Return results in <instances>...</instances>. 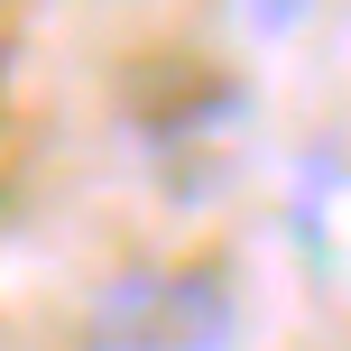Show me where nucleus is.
Listing matches in <instances>:
<instances>
[{
    "label": "nucleus",
    "instance_id": "obj_1",
    "mask_svg": "<svg viewBox=\"0 0 351 351\" xmlns=\"http://www.w3.org/2000/svg\"><path fill=\"white\" fill-rule=\"evenodd\" d=\"M241 342V296L222 268H121L93 296L74 351H231Z\"/></svg>",
    "mask_w": 351,
    "mask_h": 351
},
{
    "label": "nucleus",
    "instance_id": "obj_2",
    "mask_svg": "<svg viewBox=\"0 0 351 351\" xmlns=\"http://www.w3.org/2000/svg\"><path fill=\"white\" fill-rule=\"evenodd\" d=\"M250 10H259V19H268V28H287V19H296V10H305V0H250Z\"/></svg>",
    "mask_w": 351,
    "mask_h": 351
}]
</instances>
